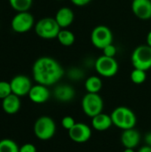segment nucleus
<instances>
[{"label": "nucleus", "instance_id": "1", "mask_svg": "<svg viewBox=\"0 0 151 152\" xmlns=\"http://www.w3.org/2000/svg\"><path fill=\"white\" fill-rule=\"evenodd\" d=\"M65 71L61 63L50 56H42L36 60L32 67V75L36 84L51 86L57 84Z\"/></svg>", "mask_w": 151, "mask_h": 152}, {"label": "nucleus", "instance_id": "2", "mask_svg": "<svg viewBox=\"0 0 151 152\" xmlns=\"http://www.w3.org/2000/svg\"><path fill=\"white\" fill-rule=\"evenodd\" d=\"M110 116L113 125L123 131L134 128L137 123V117L133 110L125 106L116 108Z\"/></svg>", "mask_w": 151, "mask_h": 152}, {"label": "nucleus", "instance_id": "3", "mask_svg": "<svg viewBox=\"0 0 151 152\" xmlns=\"http://www.w3.org/2000/svg\"><path fill=\"white\" fill-rule=\"evenodd\" d=\"M33 131L38 140L49 141L56 133V124L51 117L42 116L36 120Z\"/></svg>", "mask_w": 151, "mask_h": 152}, {"label": "nucleus", "instance_id": "4", "mask_svg": "<svg viewBox=\"0 0 151 152\" xmlns=\"http://www.w3.org/2000/svg\"><path fill=\"white\" fill-rule=\"evenodd\" d=\"M36 34L43 39L57 38V36L61 29L54 18L45 17L39 20L35 24Z\"/></svg>", "mask_w": 151, "mask_h": 152}, {"label": "nucleus", "instance_id": "5", "mask_svg": "<svg viewBox=\"0 0 151 152\" xmlns=\"http://www.w3.org/2000/svg\"><path fill=\"white\" fill-rule=\"evenodd\" d=\"M83 112L89 118H93L102 112L104 102L99 94L87 93L84 95L81 102Z\"/></svg>", "mask_w": 151, "mask_h": 152}, {"label": "nucleus", "instance_id": "6", "mask_svg": "<svg viewBox=\"0 0 151 152\" xmlns=\"http://www.w3.org/2000/svg\"><path fill=\"white\" fill-rule=\"evenodd\" d=\"M131 61L134 69L147 71L151 69V47L148 45L137 46L131 56Z\"/></svg>", "mask_w": 151, "mask_h": 152}, {"label": "nucleus", "instance_id": "7", "mask_svg": "<svg viewBox=\"0 0 151 152\" xmlns=\"http://www.w3.org/2000/svg\"><path fill=\"white\" fill-rule=\"evenodd\" d=\"M94 69L99 76L102 77H112L118 72V62L114 57L105 55L99 56L94 62Z\"/></svg>", "mask_w": 151, "mask_h": 152}, {"label": "nucleus", "instance_id": "8", "mask_svg": "<svg viewBox=\"0 0 151 152\" xmlns=\"http://www.w3.org/2000/svg\"><path fill=\"white\" fill-rule=\"evenodd\" d=\"M91 43L95 48L102 50L107 45L113 44V33L105 25L96 26L91 33Z\"/></svg>", "mask_w": 151, "mask_h": 152}, {"label": "nucleus", "instance_id": "9", "mask_svg": "<svg viewBox=\"0 0 151 152\" xmlns=\"http://www.w3.org/2000/svg\"><path fill=\"white\" fill-rule=\"evenodd\" d=\"M11 27L12 29L16 33H26L35 27L34 16L28 11L17 12L11 21Z\"/></svg>", "mask_w": 151, "mask_h": 152}, {"label": "nucleus", "instance_id": "10", "mask_svg": "<svg viewBox=\"0 0 151 152\" xmlns=\"http://www.w3.org/2000/svg\"><path fill=\"white\" fill-rule=\"evenodd\" d=\"M68 132L69 139L76 143H85L88 142L93 134L91 127L82 122L76 123L75 126Z\"/></svg>", "mask_w": 151, "mask_h": 152}, {"label": "nucleus", "instance_id": "11", "mask_svg": "<svg viewBox=\"0 0 151 152\" xmlns=\"http://www.w3.org/2000/svg\"><path fill=\"white\" fill-rule=\"evenodd\" d=\"M12 93L19 97H23L28 94L32 83L28 77L24 75H17L13 77L10 81Z\"/></svg>", "mask_w": 151, "mask_h": 152}, {"label": "nucleus", "instance_id": "12", "mask_svg": "<svg viewBox=\"0 0 151 152\" xmlns=\"http://www.w3.org/2000/svg\"><path fill=\"white\" fill-rule=\"evenodd\" d=\"M28 96L32 102L36 104H43L50 99L51 93L48 86L36 84L32 86Z\"/></svg>", "mask_w": 151, "mask_h": 152}, {"label": "nucleus", "instance_id": "13", "mask_svg": "<svg viewBox=\"0 0 151 152\" xmlns=\"http://www.w3.org/2000/svg\"><path fill=\"white\" fill-rule=\"evenodd\" d=\"M133 13L140 20H147L151 19L150 0H133L132 2Z\"/></svg>", "mask_w": 151, "mask_h": 152}, {"label": "nucleus", "instance_id": "14", "mask_svg": "<svg viewBox=\"0 0 151 152\" xmlns=\"http://www.w3.org/2000/svg\"><path fill=\"white\" fill-rule=\"evenodd\" d=\"M141 134L134 129L124 130L121 134V142L125 149H135L141 142Z\"/></svg>", "mask_w": 151, "mask_h": 152}, {"label": "nucleus", "instance_id": "15", "mask_svg": "<svg viewBox=\"0 0 151 152\" xmlns=\"http://www.w3.org/2000/svg\"><path fill=\"white\" fill-rule=\"evenodd\" d=\"M54 98L61 102H69L76 96V91L73 86L67 84L57 86L53 90Z\"/></svg>", "mask_w": 151, "mask_h": 152}, {"label": "nucleus", "instance_id": "16", "mask_svg": "<svg viewBox=\"0 0 151 152\" xmlns=\"http://www.w3.org/2000/svg\"><path fill=\"white\" fill-rule=\"evenodd\" d=\"M54 19L61 28H67L73 23L75 14L71 8L63 6L57 11Z\"/></svg>", "mask_w": 151, "mask_h": 152}, {"label": "nucleus", "instance_id": "17", "mask_svg": "<svg viewBox=\"0 0 151 152\" xmlns=\"http://www.w3.org/2000/svg\"><path fill=\"white\" fill-rule=\"evenodd\" d=\"M20 97L11 94L9 96L2 100V109L3 110L8 114V115H13L19 112L21 102H20Z\"/></svg>", "mask_w": 151, "mask_h": 152}, {"label": "nucleus", "instance_id": "18", "mask_svg": "<svg viewBox=\"0 0 151 152\" xmlns=\"http://www.w3.org/2000/svg\"><path fill=\"white\" fill-rule=\"evenodd\" d=\"M113 126L112 118L110 115L103 112L96 115L92 118V126L98 132H104L109 130Z\"/></svg>", "mask_w": 151, "mask_h": 152}, {"label": "nucleus", "instance_id": "19", "mask_svg": "<svg viewBox=\"0 0 151 152\" xmlns=\"http://www.w3.org/2000/svg\"><path fill=\"white\" fill-rule=\"evenodd\" d=\"M85 88L87 93L99 94L102 88V80L98 76H91L86 78L85 82Z\"/></svg>", "mask_w": 151, "mask_h": 152}, {"label": "nucleus", "instance_id": "20", "mask_svg": "<svg viewBox=\"0 0 151 152\" xmlns=\"http://www.w3.org/2000/svg\"><path fill=\"white\" fill-rule=\"evenodd\" d=\"M57 39L61 45L68 47L74 45L76 41V37L71 30L68 28H61L57 36Z\"/></svg>", "mask_w": 151, "mask_h": 152}, {"label": "nucleus", "instance_id": "21", "mask_svg": "<svg viewBox=\"0 0 151 152\" xmlns=\"http://www.w3.org/2000/svg\"><path fill=\"white\" fill-rule=\"evenodd\" d=\"M11 7L17 12H28L32 6L33 0H8Z\"/></svg>", "mask_w": 151, "mask_h": 152}, {"label": "nucleus", "instance_id": "22", "mask_svg": "<svg viewBox=\"0 0 151 152\" xmlns=\"http://www.w3.org/2000/svg\"><path fill=\"white\" fill-rule=\"evenodd\" d=\"M0 152H20V147L12 139L0 140Z\"/></svg>", "mask_w": 151, "mask_h": 152}, {"label": "nucleus", "instance_id": "23", "mask_svg": "<svg viewBox=\"0 0 151 152\" xmlns=\"http://www.w3.org/2000/svg\"><path fill=\"white\" fill-rule=\"evenodd\" d=\"M131 80L135 85H142L147 79V73L146 71L139 69H133L130 75Z\"/></svg>", "mask_w": 151, "mask_h": 152}, {"label": "nucleus", "instance_id": "24", "mask_svg": "<svg viewBox=\"0 0 151 152\" xmlns=\"http://www.w3.org/2000/svg\"><path fill=\"white\" fill-rule=\"evenodd\" d=\"M67 76L70 80L73 81H78L84 78L85 77V72L82 69L80 68H77V67H73L70 68L68 71H67Z\"/></svg>", "mask_w": 151, "mask_h": 152}, {"label": "nucleus", "instance_id": "25", "mask_svg": "<svg viewBox=\"0 0 151 152\" xmlns=\"http://www.w3.org/2000/svg\"><path fill=\"white\" fill-rule=\"evenodd\" d=\"M12 93V88L10 82L6 81H0V99L3 100L9 96Z\"/></svg>", "mask_w": 151, "mask_h": 152}, {"label": "nucleus", "instance_id": "26", "mask_svg": "<svg viewBox=\"0 0 151 152\" xmlns=\"http://www.w3.org/2000/svg\"><path fill=\"white\" fill-rule=\"evenodd\" d=\"M76 123L77 122L75 121V119L71 116H65L61 119V126L68 131L70 130L75 126Z\"/></svg>", "mask_w": 151, "mask_h": 152}, {"label": "nucleus", "instance_id": "27", "mask_svg": "<svg viewBox=\"0 0 151 152\" xmlns=\"http://www.w3.org/2000/svg\"><path fill=\"white\" fill-rule=\"evenodd\" d=\"M102 51H103V55L108 56V57H114L115 58V56L117 54V47L113 44L107 45L105 48L102 49Z\"/></svg>", "mask_w": 151, "mask_h": 152}, {"label": "nucleus", "instance_id": "28", "mask_svg": "<svg viewBox=\"0 0 151 152\" xmlns=\"http://www.w3.org/2000/svg\"><path fill=\"white\" fill-rule=\"evenodd\" d=\"M20 152H36V148L32 143H25L20 147Z\"/></svg>", "mask_w": 151, "mask_h": 152}, {"label": "nucleus", "instance_id": "29", "mask_svg": "<svg viewBox=\"0 0 151 152\" xmlns=\"http://www.w3.org/2000/svg\"><path fill=\"white\" fill-rule=\"evenodd\" d=\"M70 2L76 6L83 7V6H85L88 4H90L92 2V0H70Z\"/></svg>", "mask_w": 151, "mask_h": 152}, {"label": "nucleus", "instance_id": "30", "mask_svg": "<svg viewBox=\"0 0 151 152\" xmlns=\"http://www.w3.org/2000/svg\"><path fill=\"white\" fill-rule=\"evenodd\" d=\"M144 141H145V143L146 145H149L151 146V132H149L145 134L144 136Z\"/></svg>", "mask_w": 151, "mask_h": 152}, {"label": "nucleus", "instance_id": "31", "mask_svg": "<svg viewBox=\"0 0 151 152\" xmlns=\"http://www.w3.org/2000/svg\"><path fill=\"white\" fill-rule=\"evenodd\" d=\"M137 152H151V146L144 145V146L141 147Z\"/></svg>", "mask_w": 151, "mask_h": 152}, {"label": "nucleus", "instance_id": "32", "mask_svg": "<svg viewBox=\"0 0 151 152\" xmlns=\"http://www.w3.org/2000/svg\"><path fill=\"white\" fill-rule=\"evenodd\" d=\"M146 42H147V45H149V46H150L151 47V30L148 33V35H147V37H146Z\"/></svg>", "mask_w": 151, "mask_h": 152}, {"label": "nucleus", "instance_id": "33", "mask_svg": "<svg viewBox=\"0 0 151 152\" xmlns=\"http://www.w3.org/2000/svg\"><path fill=\"white\" fill-rule=\"evenodd\" d=\"M123 152H135L134 149H125Z\"/></svg>", "mask_w": 151, "mask_h": 152}, {"label": "nucleus", "instance_id": "34", "mask_svg": "<svg viewBox=\"0 0 151 152\" xmlns=\"http://www.w3.org/2000/svg\"><path fill=\"white\" fill-rule=\"evenodd\" d=\"M55 1H63V0H55Z\"/></svg>", "mask_w": 151, "mask_h": 152}, {"label": "nucleus", "instance_id": "35", "mask_svg": "<svg viewBox=\"0 0 151 152\" xmlns=\"http://www.w3.org/2000/svg\"><path fill=\"white\" fill-rule=\"evenodd\" d=\"M150 1H151V0H150Z\"/></svg>", "mask_w": 151, "mask_h": 152}]
</instances>
